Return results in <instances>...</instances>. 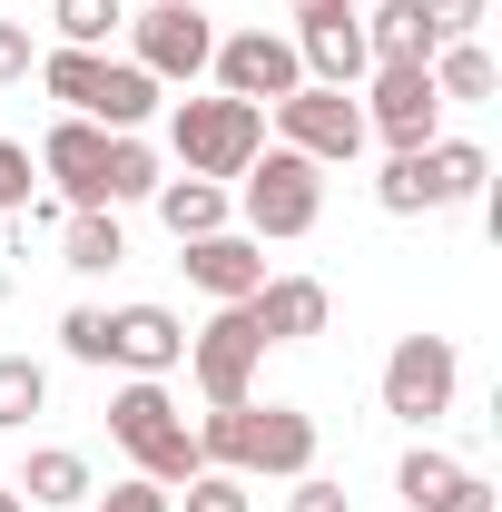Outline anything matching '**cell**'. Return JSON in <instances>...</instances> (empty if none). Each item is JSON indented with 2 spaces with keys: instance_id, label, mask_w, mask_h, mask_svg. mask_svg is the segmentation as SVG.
Segmentation results:
<instances>
[{
  "instance_id": "obj_1",
  "label": "cell",
  "mask_w": 502,
  "mask_h": 512,
  "mask_svg": "<svg viewBox=\"0 0 502 512\" xmlns=\"http://www.w3.org/2000/svg\"><path fill=\"white\" fill-rule=\"evenodd\" d=\"M197 463L207 473H276V483H296L315 473V414L296 404H207V424H197Z\"/></svg>"
},
{
  "instance_id": "obj_2",
  "label": "cell",
  "mask_w": 502,
  "mask_h": 512,
  "mask_svg": "<svg viewBox=\"0 0 502 512\" xmlns=\"http://www.w3.org/2000/svg\"><path fill=\"white\" fill-rule=\"evenodd\" d=\"M109 434H119L128 463H138L148 483H168V493H178L188 473H207V463H197V424L168 404V384H158V375H128L119 394H109Z\"/></svg>"
},
{
  "instance_id": "obj_3",
  "label": "cell",
  "mask_w": 502,
  "mask_h": 512,
  "mask_svg": "<svg viewBox=\"0 0 502 512\" xmlns=\"http://www.w3.org/2000/svg\"><path fill=\"white\" fill-rule=\"evenodd\" d=\"M40 79H50V99H60L69 119H99V128H119V138L158 109V79L138 60H99V50H50Z\"/></svg>"
},
{
  "instance_id": "obj_4",
  "label": "cell",
  "mask_w": 502,
  "mask_h": 512,
  "mask_svg": "<svg viewBox=\"0 0 502 512\" xmlns=\"http://www.w3.org/2000/svg\"><path fill=\"white\" fill-rule=\"evenodd\" d=\"M483 148L473 138H424V148H394L384 158V178H375V197H384V217H424V207H463V197H483Z\"/></svg>"
},
{
  "instance_id": "obj_5",
  "label": "cell",
  "mask_w": 502,
  "mask_h": 512,
  "mask_svg": "<svg viewBox=\"0 0 502 512\" xmlns=\"http://www.w3.org/2000/svg\"><path fill=\"white\" fill-rule=\"evenodd\" d=\"M168 138H178V158H188V178H247V158L266 148V109L256 99H178V119H168Z\"/></svg>"
},
{
  "instance_id": "obj_6",
  "label": "cell",
  "mask_w": 502,
  "mask_h": 512,
  "mask_svg": "<svg viewBox=\"0 0 502 512\" xmlns=\"http://www.w3.org/2000/svg\"><path fill=\"white\" fill-rule=\"evenodd\" d=\"M325 217V168L296 148H256L247 158V227L256 237H306Z\"/></svg>"
},
{
  "instance_id": "obj_7",
  "label": "cell",
  "mask_w": 502,
  "mask_h": 512,
  "mask_svg": "<svg viewBox=\"0 0 502 512\" xmlns=\"http://www.w3.org/2000/svg\"><path fill=\"white\" fill-rule=\"evenodd\" d=\"M365 79H375V99H355V109H365V138H384V148H424V138L443 128V89H434L424 60H375Z\"/></svg>"
},
{
  "instance_id": "obj_8",
  "label": "cell",
  "mask_w": 502,
  "mask_h": 512,
  "mask_svg": "<svg viewBox=\"0 0 502 512\" xmlns=\"http://www.w3.org/2000/svg\"><path fill=\"white\" fill-rule=\"evenodd\" d=\"M276 148H296V158H315V168H345L355 148H365V109L345 99V89H286L276 99Z\"/></svg>"
},
{
  "instance_id": "obj_9",
  "label": "cell",
  "mask_w": 502,
  "mask_h": 512,
  "mask_svg": "<svg viewBox=\"0 0 502 512\" xmlns=\"http://www.w3.org/2000/svg\"><path fill=\"white\" fill-rule=\"evenodd\" d=\"M256 355H266V335H256L247 306H217V316L188 335V375L207 404H247L256 394Z\"/></svg>"
},
{
  "instance_id": "obj_10",
  "label": "cell",
  "mask_w": 502,
  "mask_h": 512,
  "mask_svg": "<svg viewBox=\"0 0 502 512\" xmlns=\"http://www.w3.org/2000/svg\"><path fill=\"white\" fill-rule=\"evenodd\" d=\"M453 384H463L453 335H404V345L384 355V414H404V424H434V414H453Z\"/></svg>"
},
{
  "instance_id": "obj_11",
  "label": "cell",
  "mask_w": 502,
  "mask_h": 512,
  "mask_svg": "<svg viewBox=\"0 0 502 512\" xmlns=\"http://www.w3.org/2000/svg\"><path fill=\"white\" fill-rule=\"evenodd\" d=\"M217 89L227 99H256V109H276L286 89H306V69H296V40H276V30H237V40H217Z\"/></svg>"
},
{
  "instance_id": "obj_12",
  "label": "cell",
  "mask_w": 502,
  "mask_h": 512,
  "mask_svg": "<svg viewBox=\"0 0 502 512\" xmlns=\"http://www.w3.org/2000/svg\"><path fill=\"white\" fill-rule=\"evenodd\" d=\"M207 60H217V30H207V10H168V0H158V10L138 20V69H148L158 89H168V79H197Z\"/></svg>"
},
{
  "instance_id": "obj_13",
  "label": "cell",
  "mask_w": 502,
  "mask_h": 512,
  "mask_svg": "<svg viewBox=\"0 0 502 512\" xmlns=\"http://www.w3.org/2000/svg\"><path fill=\"white\" fill-rule=\"evenodd\" d=\"M109 138H119V128H99V119H60L40 138V168L60 178L69 207H99V188H109Z\"/></svg>"
},
{
  "instance_id": "obj_14",
  "label": "cell",
  "mask_w": 502,
  "mask_h": 512,
  "mask_svg": "<svg viewBox=\"0 0 502 512\" xmlns=\"http://www.w3.org/2000/svg\"><path fill=\"white\" fill-rule=\"evenodd\" d=\"M178 266H188L197 296H217V306H247L256 286H266V247H256V237H227V227H217V237H188Z\"/></svg>"
},
{
  "instance_id": "obj_15",
  "label": "cell",
  "mask_w": 502,
  "mask_h": 512,
  "mask_svg": "<svg viewBox=\"0 0 502 512\" xmlns=\"http://www.w3.org/2000/svg\"><path fill=\"white\" fill-rule=\"evenodd\" d=\"M109 365H128V375L188 365V325L168 316V306H119V316H109Z\"/></svg>"
},
{
  "instance_id": "obj_16",
  "label": "cell",
  "mask_w": 502,
  "mask_h": 512,
  "mask_svg": "<svg viewBox=\"0 0 502 512\" xmlns=\"http://www.w3.org/2000/svg\"><path fill=\"white\" fill-rule=\"evenodd\" d=\"M296 69H306L315 89H355L375 50H365V20L345 10V20H296Z\"/></svg>"
},
{
  "instance_id": "obj_17",
  "label": "cell",
  "mask_w": 502,
  "mask_h": 512,
  "mask_svg": "<svg viewBox=\"0 0 502 512\" xmlns=\"http://www.w3.org/2000/svg\"><path fill=\"white\" fill-rule=\"evenodd\" d=\"M247 316H256L266 345H306V335H325L335 306H325V286H315V276H266V286L247 296Z\"/></svg>"
},
{
  "instance_id": "obj_18",
  "label": "cell",
  "mask_w": 502,
  "mask_h": 512,
  "mask_svg": "<svg viewBox=\"0 0 502 512\" xmlns=\"http://www.w3.org/2000/svg\"><path fill=\"white\" fill-rule=\"evenodd\" d=\"M30 512H60V503H89V453H69V444H50V453H30V473L10 483Z\"/></svg>"
},
{
  "instance_id": "obj_19",
  "label": "cell",
  "mask_w": 502,
  "mask_h": 512,
  "mask_svg": "<svg viewBox=\"0 0 502 512\" xmlns=\"http://www.w3.org/2000/svg\"><path fill=\"white\" fill-rule=\"evenodd\" d=\"M119 256H128V237H119L109 207H69V227H60V266L69 276H109Z\"/></svg>"
},
{
  "instance_id": "obj_20",
  "label": "cell",
  "mask_w": 502,
  "mask_h": 512,
  "mask_svg": "<svg viewBox=\"0 0 502 512\" xmlns=\"http://www.w3.org/2000/svg\"><path fill=\"white\" fill-rule=\"evenodd\" d=\"M158 217H168L178 247H188V237H217V227H227V188H217V178H158Z\"/></svg>"
},
{
  "instance_id": "obj_21",
  "label": "cell",
  "mask_w": 502,
  "mask_h": 512,
  "mask_svg": "<svg viewBox=\"0 0 502 512\" xmlns=\"http://www.w3.org/2000/svg\"><path fill=\"white\" fill-rule=\"evenodd\" d=\"M365 50H375V60H434V30H424L414 0H375V10H365Z\"/></svg>"
},
{
  "instance_id": "obj_22",
  "label": "cell",
  "mask_w": 502,
  "mask_h": 512,
  "mask_svg": "<svg viewBox=\"0 0 502 512\" xmlns=\"http://www.w3.org/2000/svg\"><path fill=\"white\" fill-rule=\"evenodd\" d=\"M424 69H434V89H443V99H493V79H502L483 40H443Z\"/></svg>"
},
{
  "instance_id": "obj_23",
  "label": "cell",
  "mask_w": 502,
  "mask_h": 512,
  "mask_svg": "<svg viewBox=\"0 0 502 512\" xmlns=\"http://www.w3.org/2000/svg\"><path fill=\"white\" fill-rule=\"evenodd\" d=\"M463 473H473V463H453V453H434V444H414V453H404V473H394V493H404V503H414V512H434L443 493H453V483H463Z\"/></svg>"
},
{
  "instance_id": "obj_24",
  "label": "cell",
  "mask_w": 502,
  "mask_h": 512,
  "mask_svg": "<svg viewBox=\"0 0 502 512\" xmlns=\"http://www.w3.org/2000/svg\"><path fill=\"white\" fill-rule=\"evenodd\" d=\"M40 404H50V375H40L30 355H0V434H20Z\"/></svg>"
},
{
  "instance_id": "obj_25",
  "label": "cell",
  "mask_w": 502,
  "mask_h": 512,
  "mask_svg": "<svg viewBox=\"0 0 502 512\" xmlns=\"http://www.w3.org/2000/svg\"><path fill=\"white\" fill-rule=\"evenodd\" d=\"M50 20H60V50H99L128 10H119V0H50Z\"/></svg>"
},
{
  "instance_id": "obj_26",
  "label": "cell",
  "mask_w": 502,
  "mask_h": 512,
  "mask_svg": "<svg viewBox=\"0 0 502 512\" xmlns=\"http://www.w3.org/2000/svg\"><path fill=\"white\" fill-rule=\"evenodd\" d=\"M119 197H158V158L138 138H109V188H99V207H119Z\"/></svg>"
},
{
  "instance_id": "obj_27",
  "label": "cell",
  "mask_w": 502,
  "mask_h": 512,
  "mask_svg": "<svg viewBox=\"0 0 502 512\" xmlns=\"http://www.w3.org/2000/svg\"><path fill=\"white\" fill-rule=\"evenodd\" d=\"M178 512H247V473H188Z\"/></svg>"
},
{
  "instance_id": "obj_28",
  "label": "cell",
  "mask_w": 502,
  "mask_h": 512,
  "mask_svg": "<svg viewBox=\"0 0 502 512\" xmlns=\"http://www.w3.org/2000/svg\"><path fill=\"white\" fill-rule=\"evenodd\" d=\"M60 345L79 355V365H109V316H99V306H69V316H60Z\"/></svg>"
},
{
  "instance_id": "obj_29",
  "label": "cell",
  "mask_w": 502,
  "mask_h": 512,
  "mask_svg": "<svg viewBox=\"0 0 502 512\" xmlns=\"http://www.w3.org/2000/svg\"><path fill=\"white\" fill-rule=\"evenodd\" d=\"M414 10H424L434 50H443V40H473V30H483V0H414Z\"/></svg>"
},
{
  "instance_id": "obj_30",
  "label": "cell",
  "mask_w": 502,
  "mask_h": 512,
  "mask_svg": "<svg viewBox=\"0 0 502 512\" xmlns=\"http://www.w3.org/2000/svg\"><path fill=\"white\" fill-rule=\"evenodd\" d=\"M99 512H178V493L138 473V483H109V493H99Z\"/></svg>"
},
{
  "instance_id": "obj_31",
  "label": "cell",
  "mask_w": 502,
  "mask_h": 512,
  "mask_svg": "<svg viewBox=\"0 0 502 512\" xmlns=\"http://www.w3.org/2000/svg\"><path fill=\"white\" fill-rule=\"evenodd\" d=\"M20 207H30V148L0 138V217H20Z\"/></svg>"
},
{
  "instance_id": "obj_32",
  "label": "cell",
  "mask_w": 502,
  "mask_h": 512,
  "mask_svg": "<svg viewBox=\"0 0 502 512\" xmlns=\"http://www.w3.org/2000/svg\"><path fill=\"white\" fill-rule=\"evenodd\" d=\"M286 512H355V503H345V483H315V473H296Z\"/></svg>"
},
{
  "instance_id": "obj_33",
  "label": "cell",
  "mask_w": 502,
  "mask_h": 512,
  "mask_svg": "<svg viewBox=\"0 0 502 512\" xmlns=\"http://www.w3.org/2000/svg\"><path fill=\"white\" fill-rule=\"evenodd\" d=\"M30 69H40L30 30H20V20H0V79H30Z\"/></svg>"
},
{
  "instance_id": "obj_34",
  "label": "cell",
  "mask_w": 502,
  "mask_h": 512,
  "mask_svg": "<svg viewBox=\"0 0 502 512\" xmlns=\"http://www.w3.org/2000/svg\"><path fill=\"white\" fill-rule=\"evenodd\" d=\"M434 512H493V483H483V473H463V483H453Z\"/></svg>"
},
{
  "instance_id": "obj_35",
  "label": "cell",
  "mask_w": 502,
  "mask_h": 512,
  "mask_svg": "<svg viewBox=\"0 0 502 512\" xmlns=\"http://www.w3.org/2000/svg\"><path fill=\"white\" fill-rule=\"evenodd\" d=\"M286 10H296V20H345L355 0H286Z\"/></svg>"
},
{
  "instance_id": "obj_36",
  "label": "cell",
  "mask_w": 502,
  "mask_h": 512,
  "mask_svg": "<svg viewBox=\"0 0 502 512\" xmlns=\"http://www.w3.org/2000/svg\"><path fill=\"white\" fill-rule=\"evenodd\" d=\"M0 512H30V503H20V493H10V483H0Z\"/></svg>"
},
{
  "instance_id": "obj_37",
  "label": "cell",
  "mask_w": 502,
  "mask_h": 512,
  "mask_svg": "<svg viewBox=\"0 0 502 512\" xmlns=\"http://www.w3.org/2000/svg\"><path fill=\"white\" fill-rule=\"evenodd\" d=\"M168 10H207V0H168Z\"/></svg>"
}]
</instances>
